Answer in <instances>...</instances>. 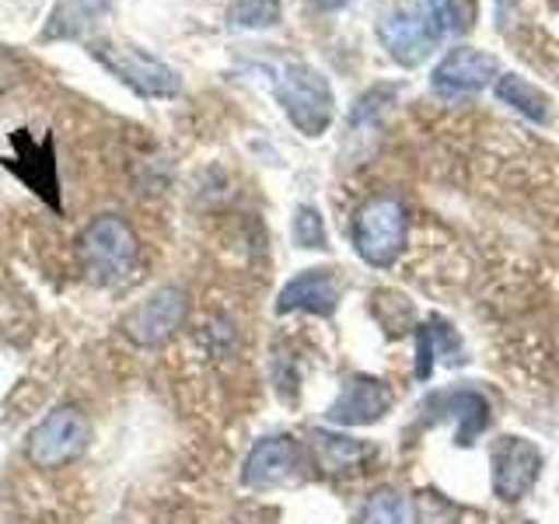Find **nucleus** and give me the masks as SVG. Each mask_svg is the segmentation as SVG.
<instances>
[{
	"label": "nucleus",
	"mask_w": 559,
	"mask_h": 524,
	"mask_svg": "<svg viewBox=\"0 0 559 524\" xmlns=\"http://www.w3.org/2000/svg\"><path fill=\"white\" fill-rule=\"evenodd\" d=\"M78 252L98 284H127L140 262V238L127 217L102 214L81 231Z\"/></svg>",
	"instance_id": "obj_1"
},
{
	"label": "nucleus",
	"mask_w": 559,
	"mask_h": 524,
	"mask_svg": "<svg viewBox=\"0 0 559 524\" xmlns=\"http://www.w3.org/2000/svg\"><path fill=\"white\" fill-rule=\"evenodd\" d=\"M273 95L284 105L287 119L305 136H322L336 112V98H332L329 81L308 63H287L280 67L273 81Z\"/></svg>",
	"instance_id": "obj_2"
},
{
	"label": "nucleus",
	"mask_w": 559,
	"mask_h": 524,
	"mask_svg": "<svg viewBox=\"0 0 559 524\" xmlns=\"http://www.w3.org/2000/svg\"><path fill=\"white\" fill-rule=\"evenodd\" d=\"M92 444V419L78 406H57L49 409L39 424L28 430L25 454L35 468H63L74 465Z\"/></svg>",
	"instance_id": "obj_3"
},
{
	"label": "nucleus",
	"mask_w": 559,
	"mask_h": 524,
	"mask_svg": "<svg viewBox=\"0 0 559 524\" xmlns=\"http://www.w3.org/2000/svg\"><path fill=\"white\" fill-rule=\"evenodd\" d=\"M406 245V206L395 196L367 200L354 217V249L371 266H392Z\"/></svg>",
	"instance_id": "obj_4"
},
{
	"label": "nucleus",
	"mask_w": 559,
	"mask_h": 524,
	"mask_svg": "<svg viewBox=\"0 0 559 524\" xmlns=\"http://www.w3.org/2000/svg\"><path fill=\"white\" fill-rule=\"evenodd\" d=\"M189 311V297L179 287H157L147 294L136 308H130L119 319V332L140 349H157L165 346L175 332L182 329Z\"/></svg>",
	"instance_id": "obj_5"
},
{
	"label": "nucleus",
	"mask_w": 559,
	"mask_h": 524,
	"mask_svg": "<svg viewBox=\"0 0 559 524\" xmlns=\"http://www.w3.org/2000/svg\"><path fill=\"white\" fill-rule=\"evenodd\" d=\"M92 57L102 67H109L112 74L140 98H175V95H179V87H182L179 74H175L168 63L154 60V57H147V52H140L133 46L92 43Z\"/></svg>",
	"instance_id": "obj_6"
},
{
	"label": "nucleus",
	"mask_w": 559,
	"mask_h": 524,
	"mask_svg": "<svg viewBox=\"0 0 559 524\" xmlns=\"http://www.w3.org/2000/svg\"><path fill=\"white\" fill-rule=\"evenodd\" d=\"M378 39L384 43V49L392 52L395 63H402V67H419L433 52L437 39H441V28H437L433 14H424V11H395L389 17H381Z\"/></svg>",
	"instance_id": "obj_7"
},
{
	"label": "nucleus",
	"mask_w": 559,
	"mask_h": 524,
	"mask_svg": "<svg viewBox=\"0 0 559 524\" xmlns=\"http://www.w3.org/2000/svg\"><path fill=\"white\" fill-rule=\"evenodd\" d=\"M297 468H301V448H297V441L284 433H273L262 437L249 451V458L241 465V483L252 489H273L297 479Z\"/></svg>",
	"instance_id": "obj_8"
},
{
	"label": "nucleus",
	"mask_w": 559,
	"mask_h": 524,
	"mask_svg": "<svg viewBox=\"0 0 559 524\" xmlns=\"http://www.w3.org/2000/svg\"><path fill=\"white\" fill-rule=\"evenodd\" d=\"M542 472V451L524 437H503L493 451V489L500 500H521Z\"/></svg>",
	"instance_id": "obj_9"
},
{
	"label": "nucleus",
	"mask_w": 559,
	"mask_h": 524,
	"mask_svg": "<svg viewBox=\"0 0 559 524\" xmlns=\"http://www.w3.org/2000/svg\"><path fill=\"white\" fill-rule=\"evenodd\" d=\"M389 409H392L389 384L367 374H354L343 384V392L336 395V402H332L325 416L340 427H367V424H378Z\"/></svg>",
	"instance_id": "obj_10"
},
{
	"label": "nucleus",
	"mask_w": 559,
	"mask_h": 524,
	"mask_svg": "<svg viewBox=\"0 0 559 524\" xmlns=\"http://www.w3.org/2000/svg\"><path fill=\"white\" fill-rule=\"evenodd\" d=\"M497 78V60L483 49L459 46L437 63L433 70V92L437 95H472L479 87L493 84Z\"/></svg>",
	"instance_id": "obj_11"
},
{
	"label": "nucleus",
	"mask_w": 559,
	"mask_h": 524,
	"mask_svg": "<svg viewBox=\"0 0 559 524\" xmlns=\"http://www.w3.org/2000/svg\"><path fill=\"white\" fill-rule=\"evenodd\" d=\"M340 305V284L325 270H305L280 290L276 311H308V314H332Z\"/></svg>",
	"instance_id": "obj_12"
},
{
	"label": "nucleus",
	"mask_w": 559,
	"mask_h": 524,
	"mask_svg": "<svg viewBox=\"0 0 559 524\" xmlns=\"http://www.w3.org/2000/svg\"><path fill=\"white\" fill-rule=\"evenodd\" d=\"M311 454H314V462H319L322 472L340 476V472L357 468L367 454H371V448L360 444V441H349V437H343V433L311 430Z\"/></svg>",
	"instance_id": "obj_13"
},
{
	"label": "nucleus",
	"mask_w": 559,
	"mask_h": 524,
	"mask_svg": "<svg viewBox=\"0 0 559 524\" xmlns=\"http://www.w3.org/2000/svg\"><path fill=\"white\" fill-rule=\"evenodd\" d=\"M497 98L507 102V105H514L521 116H528L535 122H549V116H552L549 98L542 95L535 84H528V81L518 78V74H507V78L497 81Z\"/></svg>",
	"instance_id": "obj_14"
},
{
	"label": "nucleus",
	"mask_w": 559,
	"mask_h": 524,
	"mask_svg": "<svg viewBox=\"0 0 559 524\" xmlns=\"http://www.w3.org/2000/svg\"><path fill=\"white\" fill-rule=\"evenodd\" d=\"M280 0H231L227 8V22L238 28H273L280 22Z\"/></svg>",
	"instance_id": "obj_15"
},
{
	"label": "nucleus",
	"mask_w": 559,
	"mask_h": 524,
	"mask_svg": "<svg viewBox=\"0 0 559 524\" xmlns=\"http://www.w3.org/2000/svg\"><path fill=\"white\" fill-rule=\"evenodd\" d=\"M360 524H406V500L395 489H378V493L364 503Z\"/></svg>",
	"instance_id": "obj_16"
},
{
	"label": "nucleus",
	"mask_w": 559,
	"mask_h": 524,
	"mask_svg": "<svg viewBox=\"0 0 559 524\" xmlns=\"http://www.w3.org/2000/svg\"><path fill=\"white\" fill-rule=\"evenodd\" d=\"M430 14H433V22L441 32L462 35V32H468L472 25H476L479 4H476V0H441V4H437Z\"/></svg>",
	"instance_id": "obj_17"
},
{
	"label": "nucleus",
	"mask_w": 559,
	"mask_h": 524,
	"mask_svg": "<svg viewBox=\"0 0 559 524\" xmlns=\"http://www.w3.org/2000/svg\"><path fill=\"white\" fill-rule=\"evenodd\" d=\"M294 241L301 249H325V224L314 206H297L294 214Z\"/></svg>",
	"instance_id": "obj_18"
},
{
	"label": "nucleus",
	"mask_w": 559,
	"mask_h": 524,
	"mask_svg": "<svg viewBox=\"0 0 559 524\" xmlns=\"http://www.w3.org/2000/svg\"><path fill=\"white\" fill-rule=\"evenodd\" d=\"M314 4H319V8H325V11H332V8H343L346 0H314Z\"/></svg>",
	"instance_id": "obj_19"
},
{
	"label": "nucleus",
	"mask_w": 559,
	"mask_h": 524,
	"mask_svg": "<svg viewBox=\"0 0 559 524\" xmlns=\"http://www.w3.org/2000/svg\"><path fill=\"white\" fill-rule=\"evenodd\" d=\"M528 524H532V521H528Z\"/></svg>",
	"instance_id": "obj_20"
}]
</instances>
